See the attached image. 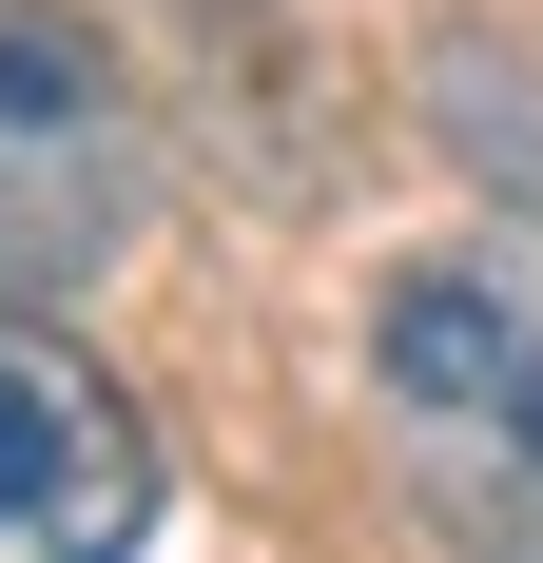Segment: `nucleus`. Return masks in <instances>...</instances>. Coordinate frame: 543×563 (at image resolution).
Segmentation results:
<instances>
[{
	"mask_svg": "<svg viewBox=\"0 0 543 563\" xmlns=\"http://www.w3.org/2000/svg\"><path fill=\"white\" fill-rule=\"evenodd\" d=\"M369 428L446 563H543V291L486 253H408L369 291Z\"/></svg>",
	"mask_w": 543,
	"mask_h": 563,
	"instance_id": "f257e3e1",
	"label": "nucleus"
},
{
	"mask_svg": "<svg viewBox=\"0 0 543 563\" xmlns=\"http://www.w3.org/2000/svg\"><path fill=\"white\" fill-rule=\"evenodd\" d=\"M156 156H136V98H117V40L78 0H0V291H78L117 273Z\"/></svg>",
	"mask_w": 543,
	"mask_h": 563,
	"instance_id": "f03ea898",
	"label": "nucleus"
},
{
	"mask_svg": "<svg viewBox=\"0 0 543 563\" xmlns=\"http://www.w3.org/2000/svg\"><path fill=\"white\" fill-rule=\"evenodd\" d=\"M156 544V428L40 291H0V563H136Z\"/></svg>",
	"mask_w": 543,
	"mask_h": 563,
	"instance_id": "7ed1b4c3",
	"label": "nucleus"
},
{
	"mask_svg": "<svg viewBox=\"0 0 543 563\" xmlns=\"http://www.w3.org/2000/svg\"><path fill=\"white\" fill-rule=\"evenodd\" d=\"M446 136L543 214V98H524V58H505V40H446Z\"/></svg>",
	"mask_w": 543,
	"mask_h": 563,
	"instance_id": "20e7f679",
	"label": "nucleus"
}]
</instances>
